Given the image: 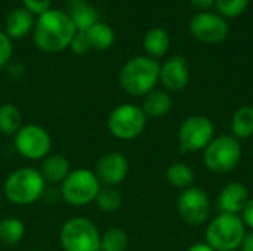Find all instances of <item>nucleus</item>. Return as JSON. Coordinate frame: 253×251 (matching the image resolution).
<instances>
[{"label":"nucleus","instance_id":"1","mask_svg":"<svg viewBox=\"0 0 253 251\" xmlns=\"http://www.w3.org/2000/svg\"><path fill=\"white\" fill-rule=\"evenodd\" d=\"M76 33L71 18L59 9H50L40 15L33 28L36 46L47 53H58L70 47Z\"/></svg>","mask_w":253,"mask_h":251},{"label":"nucleus","instance_id":"6","mask_svg":"<svg viewBox=\"0 0 253 251\" xmlns=\"http://www.w3.org/2000/svg\"><path fill=\"white\" fill-rule=\"evenodd\" d=\"M101 186L93 170L74 169L61 183V197L73 207H84L95 203Z\"/></svg>","mask_w":253,"mask_h":251},{"label":"nucleus","instance_id":"34","mask_svg":"<svg viewBox=\"0 0 253 251\" xmlns=\"http://www.w3.org/2000/svg\"><path fill=\"white\" fill-rule=\"evenodd\" d=\"M240 249H242V251H253V231L249 232V234H246Z\"/></svg>","mask_w":253,"mask_h":251},{"label":"nucleus","instance_id":"18","mask_svg":"<svg viewBox=\"0 0 253 251\" xmlns=\"http://www.w3.org/2000/svg\"><path fill=\"white\" fill-rule=\"evenodd\" d=\"M34 15L25 7H16L9 12L6 18V34L9 38H21L34 28Z\"/></svg>","mask_w":253,"mask_h":251},{"label":"nucleus","instance_id":"12","mask_svg":"<svg viewBox=\"0 0 253 251\" xmlns=\"http://www.w3.org/2000/svg\"><path fill=\"white\" fill-rule=\"evenodd\" d=\"M190 33L194 38L208 44L222 43L228 36L227 21L212 12H200L190 21Z\"/></svg>","mask_w":253,"mask_h":251},{"label":"nucleus","instance_id":"10","mask_svg":"<svg viewBox=\"0 0 253 251\" xmlns=\"http://www.w3.org/2000/svg\"><path fill=\"white\" fill-rule=\"evenodd\" d=\"M15 148L19 155L31 161H40L50 154L52 138L49 132L39 124H24L13 136Z\"/></svg>","mask_w":253,"mask_h":251},{"label":"nucleus","instance_id":"36","mask_svg":"<svg viewBox=\"0 0 253 251\" xmlns=\"http://www.w3.org/2000/svg\"><path fill=\"white\" fill-rule=\"evenodd\" d=\"M25 251H40V250H36V249H31V250H25Z\"/></svg>","mask_w":253,"mask_h":251},{"label":"nucleus","instance_id":"14","mask_svg":"<svg viewBox=\"0 0 253 251\" xmlns=\"http://www.w3.org/2000/svg\"><path fill=\"white\" fill-rule=\"evenodd\" d=\"M168 92H181L188 86L190 70L187 59L181 55H175L160 67V80Z\"/></svg>","mask_w":253,"mask_h":251},{"label":"nucleus","instance_id":"17","mask_svg":"<svg viewBox=\"0 0 253 251\" xmlns=\"http://www.w3.org/2000/svg\"><path fill=\"white\" fill-rule=\"evenodd\" d=\"M67 15L71 18L77 31H86L98 21L96 9L87 0H67Z\"/></svg>","mask_w":253,"mask_h":251},{"label":"nucleus","instance_id":"24","mask_svg":"<svg viewBox=\"0 0 253 251\" xmlns=\"http://www.w3.org/2000/svg\"><path fill=\"white\" fill-rule=\"evenodd\" d=\"M194 179L196 175L193 172V169L185 164V163H173L168 167L166 170V180L170 186L176 188V189H188L191 186H194Z\"/></svg>","mask_w":253,"mask_h":251},{"label":"nucleus","instance_id":"8","mask_svg":"<svg viewBox=\"0 0 253 251\" xmlns=\"http://www.w3.org/2000/svg\"><path fill=\"white\" fill-rule=\"evenodd\" d=\"M147 126V115L135 104H120L111 109L107 118L110 133L120 141H132L142 135Z\"/></svg>","mask_w":253,"mask_h":251},{"label":"nucleus","instance_id":"2","mask_svg":"<svg viewBox=\"0 0 253 251\" xmlns=\"http://www.w3.org/2000/svg\"><path fill=\"white\" fill-rule=\"evenodd\" d=\"M160 80V64L150 56L129 59L119 74L122 89L130 96H145L156 89Z\"/></svg>","mask_w":253,"mask_h":251},{"label":"nucleus","instance_id":"25","mask_svg":"<svg viewBox=\"0 0 253 251\" xmlns=\"http://www.w3.org/2000/svg\"><path fill=\"white\" fill-rule=\"evenodd\" d=\"M25 235L24 223L16 217L0 220V243L4 246H16Z\"/></svg>","mask_w":253,"mask_h":251},{"label":"nucleus","instance_id":"16","mask_svg":"<svg viewBox=\"0 0 253 251\" xmlns=\"http://www.w3.org/2000/svg\"><path fill=\"white\" fill-rule=\"evenodd\" d=\"M46 183L50 185H61L64 179L70 175L71 167L70 161L62 154H49L46 158L42 160V166L39 169Z\"/></svg>","mask_w":253,"mask_h":251},{"label":"nucleus","instance_id":"30","mask_svg":"<svg viewBox=\"0 0 253 251\" xmlns=\"http://www.w3.org/2000/svg\"><path fill=\"white\" fill-rule=\"evenodd\" d=\"M12 58V41L6 33L0 31V70L4 68Z\"/></svg>","mask_w":253,"mask_h":251},{"label":"nucleus","instance_id":"15","mask_svg":"<svg viewBox=\"0 0 253 251\" xmlns=\"http://www.w3.org/2000/svg\"><path fill=\"white\" fill-rule=\"evenodd\" d=\"M249 189L242 182H230L227 183L218 197V207L221 213L237 215L242 213L249 203Z\"/></svg>","mask_w":253,"mask_h":251},{"label":"nucleus","instance_id":"27","mask_svg":"<svg viewBox=\"0 0 253 251\" xmlns=\"http://www.w3.org/2000/svg\"><path fill=\"white\" fill-rule=\"evenodd\" d=\"M122 203H123L122 194L116 186H101L95 198V204L98 206V209L105 213L117 212L122 207Z\"/></svg>","mask_w":253,"mask_h":251},{"label":"nucleus","instance_id":"35","mask_svg":"<svg viewBox=\"0 0 253 251\" xmlns=\"http://www.w3.org/2000/svg\"><path fill=\"white\" fill-rule=\"evenodd\" d=\"M187 251H215L208 243H196Z\"/></svg>","mask_w":253,"mask_h":251},{"label":"nucleus","instance_id":"20","mask_svg":"<svg viewBox=\"0 0 253 251\" xmlns=\"http://www.w3.org/2000/svg\"><path fill=\"white\" fill-rule=\"evenodd\" d=\"M144 50L147 52V55L153 59H159L162 56H165L170 47V37L168 34L166 30L163 28H151L147 31V34L144 36Z\"/></svg>","mask_w":253,"mask_h":251},{"label":"nucleus","instance_id":"21","mask_svg":"<svg viewBox=\"0 0 253 251\" xmlns=\"http://www.w3.org/2000/svg\"><path fill=\"white\" fill-rule=\"evenodd\" d=\"M92 50H107L114 44L116 36L110 25L96 22L84 31Z\"/></svg>","mask_w":253,"mask_h":251},{"label":"nucleus","instance_id":"29","mask_svg":"<svg viewBox=\"0 0 253 251\" xmlns=\"http://www.w3.org/2000/svg\"><path fill=\"white\" fill-rule=\"evenodd\" d=\"M71 50L79 55V56H83V55H87L92 49H90V44L87 41V37L84 34V31H77L74 38L71 40V44H70Z\"/></svg>","mask_w":253,"mask_h":251},{"label":"nucleus","instance_id":"4","mask_svg":"<svg viewBox=\"0 0 253 251\" xmlns=\"http://www.w3.org/2000/svg\"><path fill=\"white\" fill-rule=\"evenodd\" d=\"M205 237L215 251H234L243 244L246 226L240 216L221 213L208 225Z\"/></svg>","mask_w":253,"mask_h":251},{"label":"nucleus","instance_id":"32","mask_svg":"<svg viewBox=\"0 0 253 251\" xmlns=\"http://www.w3.org/2000/svg\"><path fill=\"white\" fill-rule=\"evenodd\" d=\"M242 220H243L245 226L251 228L253 231V198L249 200V203L246 204L245 210L242 212Z\"/></svg>","mask_w":253,"mask_h":251},{"label":"nucleus","instance_id":"22","mask_svg":"<svg viewBox=\"0 0 253 251\" xmlns=\"http://www.w3.org/2000/svg\"><path fill=\"white\" fill-rule=\"evenodd\" d=\"M231 132L236 139H249L253 136V107L243 105L233 114Z\"/></svg>","mask_w":253,"mask_h":251},{"label":"nucleus","instance_id":"11","mask_svg":"<svg viewBox=\"0 0 253 251\" xmlns=\"http://www.w3.org/2000/svg\"><path fill=\"white\" fill-rule=\"evenodd\" d=\"M176 209L179 217L187 225L200 226L206 223L211 216V200L202 188L191 186L181 192Z\"/></svg>","mask_w":253,"mask_h":251},{"label":"nucleus","instance_id":"33","mask_svg":"<svg viewBox=\"0 0 253 251\" xmlns=\"http://www.w3.org/2000/svg\"><path fill=\"white\" fill-rule=\"evenodd\" d=\"M191 3H193V6L199 7L203 12H208L211 7L215 6V0H191Z\"/></svg>","mask_w":253,"mask_h":251},{"label":"nucleus","instance_id":"26","mask_svg":"<svg viewBox=\"0 0 253 251\" xmlns=\"http://www.w3.org/2000/svg\"><path fill=\"white\" fill-rule=\"evenodd\" d=\"M129 247V235L122 228H110L101 234L99 251H126Z\"/></svg>","mask_w":253,"mask_h":251},{"label":"nucleus","instance_id":"28","mask_svg":"<svg viewBox=\"0 0 253 251\" xmlns=\"http://www.w3.org/2000/svg\"><path fill=\"white\" fill-rule=\"evenodd\" d=\"M249 4V0H215V7L222 18H236L242 15Z\"/></svg>","mask_w":253,"mask_h":251},{"label":"nucleus","instance_id":"3","mask_svg":"<svg viewBox=\"0 0 253 251\" xmlns=\"http://www.w3.org/2000/svg\"><path fill=\"white\" fill-rule=\"evenodd\" d=\"M46 182L34 167L13 170L4 180V195L15 206H31L44 194Z\"/></svg>","mask_w":253,"mask_h":251},{"label":"nucleus","instance_id":"13","mask_svg":"<svg viewBox=\"0 0 253 251\" xmlns=\"http://www.w3.org/2000/svg\"><path fill=\"white\" fill-rule=\"evenodd\" d=\"M93 172L102 186H117L127 178L129 161L122 152L110 151L98 158Z\"/></svg>","mask_w":253,"mask_h":251},{"label":"nucleus","instance_id":"9","mask_svg":"<svg viewBox=\"0 0 253 251\" xmlns=\"http://www.w3.org/2000/svg\"><path fill=\"white\" fill-rule=\"evenodd\" d=\"M215 127L206 115H191L184 120L178 130V145L181 152H197L213 141Z\"/></svg>","mask_w":253,"mask_h":251},{"label":"nucleus","instance_id":"23","mask_svg":"<svg viewBox=\"0 0 253 251\" xmlns=\"http://www.w3.org/2000/svg\"><path fill=\"white\" fill-rule=\"evenodd\" d=\"M22 112L15 104L0 105V133L6 136H15L22 127Z\"/></svg>","mask_w":253,"mask_h":251},{"label":"nucleus","instance_id":"31","mask_svg":"<svg viewBox=\"0 0 253 251\" xmlns=\"http://www.w3.org/2000/svg\"><path fill=\"white\" fill-rule=\"evenodd\" d=\"M24 7L30 10L33 15H43L50 10V0H22Z\"/></svg>","mask_w":253,"mask_h":251},{"label":"nucleus","instance_id":"19","mask_svg":"<svg viewBox=\"0 0 253 251\" xmlns=\"http://www.w3.org/2000/svg\"><path fill=\"white\" fill-rule=\"evenodd\" d=\"M172 98L168 90L154 89L148 95L144 96L142 101V111L147 115V118H160L166 115L172 108Z\"/></svg>","mask_w":253,"mask_h":251},{"label":"nucleus","instance_id":"5","mask_svg":"<svg viewBox=\"0 0 253 251\" xmlns=\"http://www.w3.org/2000/svg\"><path fill=\"white\" fill-rule=\"evenodd\" d=\"M243 149L233 135H222L213 141L203 151V163L208 170L218 175L233 172L242 161Z\"/></svg>","mask_w":253,"mask_h":251},{"label":"nucleus","instance_id":"7","mask_svg":"<svg viewBox=\"0 0 253 251\" xmlns=\"http://www.w3.org/2000/svg\"><path fill=\"white\" fill-rule=\"evenodd\" d=\"M59 241L65 251H99L101 234L90 219L71 217L62 225Z\"/></svg>","mask_w":253,"mask_h":251}]
</instances>
